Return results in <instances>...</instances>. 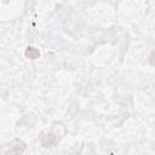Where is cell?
Wrapping results in <instances>:
<instances>
[{
    "instance_id": "7a4b0ae2",
    "label": "cell",
    "mask_w": 155,
    "mask_h": 155,
    "mask_svg": "<svg viewBox=\"0 0 155 155\" xmlns=\"http://www.w3.org/2000/svg\"><path fill=\"white\" fill-rule=\"evenodd\" d=\"M25 150V143L21 139H16L12 144V148L6 151V154H22Z\"/></svg>"
},
{
    "instance_id": "6da1fadb",
    "label": "cell",
    "mask_w": 155,
    "mask_h": 155,
    "mask_svg": "<svg viewBox=\"0 0 155 155\" xmlns=\"http://www.w3.org/2000/svg\"><path fill=\"white\" fill-rule=\"evenodd\" d=\"M39 139L44 148H51V147L56 145L58 142V138L56 137V134L50 131H42L39 136Z\"/></svg>"
},
{
    "instance_id": "3957f363",
    "label": "cell",
    "mask_w": 155,
    "mask_h": 155,
    "mask_svg": "<svg viewBox=\"0 0 155 155\" xmlns=\"http://www.w3.org/2000/svg\"><path fill=\"white\" fill-rule=\"evenodd\" d=\"M25 56L29 58V59H38L39 57H40V51L38 50V48H35V47H33V46H29V47H27V50H25Z\"/></svg>"
}]
</instances>
